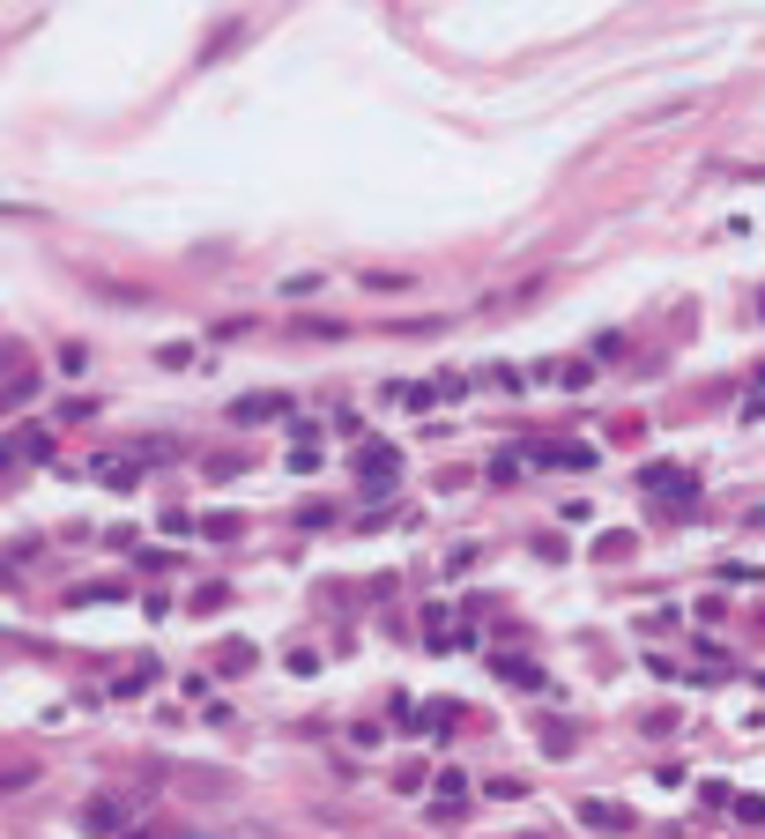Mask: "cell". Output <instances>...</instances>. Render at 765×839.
<instances>
[{
  "mask_svg": "<svg viewBox=\"0 0 765 839\" xmlns=\"http://www.w3.org/2000/svg\"><path fill=\"white\" fill-rule=\"evenodd\" d=\"M498 676H506V684H528V692H536V684H543V668H536V662H520V654H498Z\"/></svg>",
  "mask_w": 765,
  "mask_h": 839,
  "instance_id": "3",
  "label": "cell"
},
{
  "mask_svg": "<svg viewBox=\"0 0 765 839\" xmlns=\"http://www.w3.org/2000/svg\"><path fill=\"white\" fill-rule=\"evenodd\" d=\"M38 395V371H30V357H16V371H8V401H30Z\"/></svg>",
  "mask_w": 765,
  "mask_h": 839,
  "instance_id": "5",
  "label": "cell"
},
{
  "mask_svg": "<svg viewBox=\"0 0 765 839\" xmlns=\"http://www.w3.org/2000/svg\"><path fill=\"white\" fill-rule=\"evenodd\" d=\"M357 475H365L371 491H387V483L401 475V453H395V446H379V439H365V446H357Z\"/></svg>",
  "mask_w": 765,
  "mask_h": 839,
  "instance_id": "1",
  "label": "cell"
},
{
  "mask_svg": "<svg viewBox=\"0 0 765 839\" xmlns=\"http://www.w3.org/2000/svg\"><path fill=\"white\" fill-rule=\"evenodd\" d=\"M580 825H588V832H624L632 817H624L618 802H580Z\"/></svg>",
  "mask_w": 765,
  "mask_h": 839,
  "instance_id": "2",
  "label": "cell"
},
{
  "mask_svg": "<svg viewBox=\"0 0 765 839\" xmlns=\"http://www.w3.org/2000/svg\"><path fill=\"white\" fill-rule=\"evenodd\" d=\"M238 423H253V417H283V395H246L238 409H231Z\"/></svg>",
  "mask_w": 765,
  "mask_h": 839,
  "instance_id": "4",
  "label": "cell"
},
{
  "mask_svg": "<svg viewBox=\"0 0 765 839\" xmlns=\"http://www.w3.org/2000/svg\"><path fill=\"white\" fill-rule=\"evenodd\" d=\"M45 453H52V439H45V431H30V439H16V461H45Z\"/></svg>",
  "mask_w": 765,
  "mask_h": 839,
  "instance_id": "6",
  "label": "cell"
}]
</instances>
